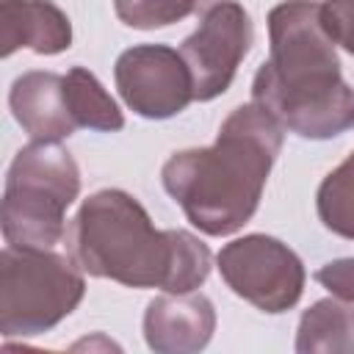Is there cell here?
<instances>
[{"label": "cell", "instance_id": "cell-8", "mask_svg": "<svg viewBox=\"0 0 354 354\" xmlns=\"http://www.w3.org/2000/svg\"><path fill=\"white\" fill-rule=\"evenodd\" d=\"M116 88L124 105L144 119H169L194 100L185 58L166 44H136L116 58Z\"/></svg>", "mask_w": 354, "mask_h": 354}, {"label": "cell", "instance_id": "cell-4", "mask_svg": "<svg viewBox=\"0 0 354 354\" xmlns=\"http://www.w3.org/2000/svg\"><path fill=\"white\" fill-rule=\"evenodd\" d=\"M80 194V169L55 141L22 147L6 174L3 238L19 249H55L64 235V213Z\"/></svg>", "mask_w": 354, "mask_h": 354}, {"label": "cell", "instance_id": "cell-13", "mask_svg": "<svg viewBox=\"0 0 354 354\" xmlns=\"http://www.w3.org/2000/svg\"><path fill=\"white\" fill-rule=\"evenodd\" d=\"M64 91H66L69 113L77 127L102 130V133H116L124 127V116L116 100L105 91L97 75L88 72L86 66H72L64 75Z\"/></svg>", "mask_w": 354, "mask_h": 354}, {"label": "cell", "instance_id": "cell-5", "mask_svg": "<svg viewBox=\"0 0 354 354\" xmlns=\"http://www.w3.org/2000/svg\"><path fill=\"white\" fill-rule=\"evenodd\" d=\"M86 293L80 266L53 249L0 252V335L33 337L61 324Z\"/></svg>", "mask_w": 354, "mask_h": 354}, {"label": "cell", "instance_id": "cell-17", "mask_svg": "<svg viewBox=\"0 0 354 354\" xmlns=\"http://www.w3.org/2000/svg\"><path fill=\"white\" fill-rule=\"evenodd\" d=\"M315 279L337 299L354 304V257H340L315 271Z\"/></svg>", "mask_w": 354, "mask_h": 354}, {"label": "cell", "instance_id": "cell-1", "mask_svg": "<svg viewBox=\"0 0 354 354\" xmlns=\"http://www.w3.org/2000/svg\"><path fill=\"white\" fill-rule=\"evenodd\" d=\"M64 246L88 277L166 293L196 290L213 266L207 243L185 230H155L144 205L122 188L83 199L66 224Z\"/></svg>", "mask_w": 354, "mask_h": 354}, {"label": "cell", "instance_id": "cell-7", "mask_svg": "<svg viewBox=\"0 0 354 354\" xmlns=\"http://www.w3.org/2000/svg\"><path fill=\"white\" fill-rule=\"evenodd\" d=\"M254 25L241 3L224 0L202 14L199 28L183 41L180 55L194 80V100L210 102L224 94L252 50Z\"/></svg>", "mask_w": 354, "mask_h": 354}, {"label": "cell", "instance_id": "cell-16", "mask_svg": "<svg viewBox=\"0 0 354 354\" xmlns=\"http://www.w3.org/2000/svg\"><path fill=\"white\" fill-rule=\"evenodd\" d=\"M321 17L332 41L354 55V0H324Z\"/></svg>", "mask_w": 354, "mask_h": 354}, {"label": "cell", "instance_id": "cell-3", "mask_svg": "<svg viewBox=\"0 0 354 354\" xmlns=\"http://www.w3.org/2000/svg\"><path fill=\"white\" fill-rule=\"evenodd\" d=\"M282 141L285 127L257 102L238 105L210 147L174 152L163 163V188L196 230L232 235L254 216Z\"/></svg>", "mask_w": 354, "mask_h": 354}, {"label": "cell", "instance_id": "cell-6", "mask_svg": "<svg viewBox=\"0 0 354 354\" xmlns=\"http://www.w3.org/2000/svg\"><path fill=\"white\" fill-rule=\"evenodd\" d=\"M227 288L263 313L290 310L304 290V266L299 254L271 235H243L216 254Z\"/></svg>", "mask_w": 354, "mask_h": 354}, {"label": "cell", "instance_id": "cell-15", "mask_svg": "<svg viewBox=\"0 0 354 354\" xmlns=\"http://www.w3.org/2000/svg\"><path fill=\"white\" fill-rule=\"evenodd\" d=\"M224 0H113L116 17L136 30H155L191 14H205Z\"/></svg>", "mask_w": 354, "mask_h": 354}, {"label": "cell", "instance_id": "cell-11", "mask_svg": "<svg viewBox=\"0 0 354 354\" xmlns=\"http://www.w3.org/2000/svg\"><path fill=\"white\" fill-rule=\"evenodd\" d=\"M0 44L6 58L19 47L33 50L36 55H55L69 50L72 22L50 0H3Z\"/></svg>", "mask_w": 354, "mask_h": 354}, {"label": "cell", "instance_id": "cell-14", "mask_svg": "<svg viewBox=\"0 0 354 354\" xmlns=\"http://www.w3.org/2000/svg\"><path fill=\"white\" fill-rule=\"evenodd\" d=\"M315 207L326 230L354 241V149L337 169L324 177L315 194Z\"/></svg>", "mask_w": 354, "mask_h": 354}, {"label": "cell", "instance_id": "cell-9", "mask_svg": "<svg viewBox=\"0 0 354 354\" xmlns=\"http://www.w3.org/2000/svg\"><path fill=\"white\" fill-rule=\"evenodd\" d=\"M216 332V310L202 293H163L147 304L144 337L158 354L202 351Z\"/></svg>", "mask_w": 354, "mask_h": 354}, {"label": "cell", "instance_id": "cell-12", "mask_svg": "<svg viewBox=\"0 0 354 354\" xmlns=\"http://www.w3.org/2000/svg\"><path fill=\"white\" fill-rule=\"evenodd\" d=\"M299 354H354V307L343 299H321L304 310L296 329Z\"/></svg>", "mask_w": 354, "mask_h": 354}, {"label": "cell", "instance_id": "cell-2", "mask_svg": "<svg viewBox=\"0 0 354 354\" xmlns=\"http://www.w3.org/2000/svg\"><path fill=\"white\" fill-rule=\"evenodd\" d=\"M271 55L252 80V102L301 138H335L354 124V91L324 28L321 3L282 0L268 11Z\"/></svg>", "mask_w": 354, "mask_h": 354}, {"label": "cell", "instance_id": "cell-10", "mask_svg": "<svg viewBox=\"0 0 354 354\" xmlns=\"http://www.w3.org/2000/svg\"><path fill=\"white\" fill-rule=\"evenodd\" d=\"M8 108L17 124L28 133L30 141H64L69 138L77 124L66 105L64 75L55 72H25L11 83Z\"/></svg>", "mask_w": 354, "mask_h": 354}]
</instances>
